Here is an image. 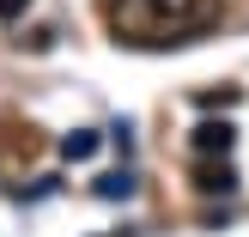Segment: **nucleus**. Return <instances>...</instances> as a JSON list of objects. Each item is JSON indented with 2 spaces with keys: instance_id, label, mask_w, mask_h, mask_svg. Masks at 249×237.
<instances>
[{
  "instance_id": "obj_1",
  "label": "nucleus",
  "mask_w": 249,
  "mask_h": 237,
  "mask_svg": "<svg viewBox=\"0 0 249 237\" xmlns=\"http://www.w3.org/2000/svg\"><path fill=\"white\" fill-rule=\"evenodd\" d=\"M225 0H104V24L116 31V43L134 49H164V43H189L195 31L219 18Z\"/></svg>"
},
{
  "instance_id": "obj_2",
  "label": "nucleus",
  "mask_w": 249,
  "mask_h": 237,
  "mask_svg": "<svg viewBox=\"0 0 249 237\" xmlns=\"http://www.w3.org/2000/svg\"><path fill=\"white\" fill-rule=\"evenodd\" d=\"M231 140H237V128H231V122H201V128H195V152H201V158H225L231 152Z\"/></svg>"
},
{
  "instance_id": "obj_3",
  "label": "nucleus",
  "mask_w": 249,
  "mask_h": 237,
  "mask_svg": "<svg viewBox=\"0 0 249 237\" xmlns=\"http://www.w3.org/2000/svg\"><path fill=\"white\" fill-rule=\"evenodd\" d=\"M195 189H201V195H231V189H237V170H231V164H201V170H195Z\"/></svg>"
},
{
  "instance_id": "obj_4",
  "label": "nucleus",
  "mask_w": 249,
  "mask_h": 237,
  "mask_svg": "<svg viewBox=\"0 0 249 237\" xmlns=\"http://www.w3.org/2000/svg\"><path fill=\"white\" fill-rule=\"evenodd\" d=\"M97 146H104V140H97V134H91V128H73V134H67V140H61V158H67V164H85V158H91V152H97Z\"/></svg>"
},
{
  "instance_id": "obj_5",
  "label": "nucleus",
  "mask_w": 249,
  "mask_h": 237,
  "mask_svg": "<svg viewBox=\"0 0 249 237\" xmlns=\"http://www.w3.org/2000/svg\"><path fill=\"white\" fill-rule=\"evenodd\" d=\"M97 195H104V201H128L134 177H128V170H109V177H97Z\"/></svg>"
},
{
  "instance_id": "obj_6",
  "label": "nucleus",
  "mask_w": 249,
  "mask_h": 237,
  "mask_svg": "<svg viewBox=\"0 0 249 237\" xmlns=\"http://www.w3.org/2000/svg\"><path fill=\"white\" fill-rule=\"evenodd\" d=\"M219 104H237V91H231V85L225 91H201V109H219Z\"/></svg>"
},
{
  "instance_id": "obj_7",
  "label": "nucleus",
  "mask_w": 249,
  "mask_h": 237,
  "mask_svg": "<svg viewBox=\"0 0 249 237\" xmlns=\"http://www.w3.org/2000/svg\"><path fill=\"white\" fill-rule=\"evenodd\" d=\"M18 12H31V0H0V18H18Z\"/></svg>"
},
{
  "instance_id": "obj_8",
  "label": "nucleus",
  "mask_w": 249,
  "mask_h": 237,
  "mask_svg": "<svg viewBox=\"0 0 249 237\" xmlns=\"http://www.w3.org/2000/svg\"><path fill=\"white\" fill-rule=\"evenodd\" d=\"M109 237H122V231H109Z\"/></svg>"
}]
</instances>
